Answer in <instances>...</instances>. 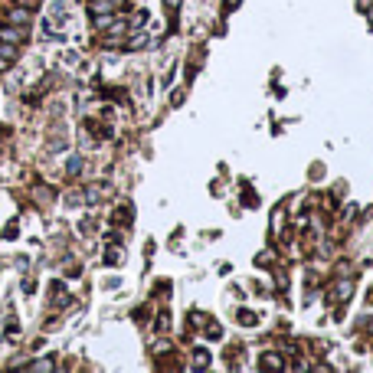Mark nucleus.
<instances>
[{
	"instance_id": "f257e3e1",
	"label": "nucleus",
	"mask_w": 373,
	"mask_h": 373,
	"mask_svg": "<svg viewBox=\"0 0 373 373\" xmlns=\"http://www.w3.org/2000/svg\"><path fill=\"white\" fill-rule=\"evenodd\" d=\"M10 23H30V13H26V10H13V13H10Z\"/></svg>"
},
{
	"instance_id": "f03ea898",
	"label": "nucleus",
	"mask_w": 373,
	"mask_h": 373,
	"mask_svg": "<svg viewBox=\"0 0 373 373\" xmlns=\"http://www.w3.org/2000/svg\"><path fill=\"white\" fill-rule=\"evenodd\" d=\"M0 36H3V39H13V43H16V39L23 36V33H20V30H10V26H3V30H0Z\"/></svg>"
},
{
	"instance_id": "7ed1b4c3",
	"label": "nucleus",
	"mask_w": 373,
	"mask_h": 373,
	"mask_svg": "<svg viewBox=\"0 0 373 373\" xmlns=\"http://www.w3.org/2000/svg\"><path fill=\"white\" fill-rule=\"evenodd\" d=\"M13 56H16V49H13V46H0V59H7V62H10Z\"/></svg>"
},
{
	"instance_id": "20e7f679",
	"label": "nucleus",
	"mask_w": 373,
	"mask_h": 373,
	"mask_svg": "<svg viewBox=\"0 0 373 373\" xmlns=\"http://www.w3.org/2000/svg\"><path fill=\"white\" fill-rule=\"evenodd\" d=\"M177 3H180V0H167V7H177Z\"/></svg>"
},
{
	"instance_id": "39448f33",
	"label": "nucleus",
	"mask_w": 373,
	"mask_h": 373,
	"mask_svg": "<svg viewBox=\"0 0 373 373\" xmlns=\"http://www.w3.org/2000/svg\"><path fill=\"white\" fill-rule=\"evenodd\" d=\"M3 69H7V59H0V72H3Z\"/></svg>"
},
{
	"instance_id": "423d86ee",
	"label": "nucleus",
	"mask_w": 373,
	"mask_h": 373,
	"mask_svg": "<svg viewBox=\"0 0 373 373\" xmlns=\"http://www.w3.org/2000/svg\"><path fill=\"white\" fill-rule=\"evenodd\" d=\"M226 3H229V7H236V3H239V0H226Z\"/></svg>"
}]
</instances>
